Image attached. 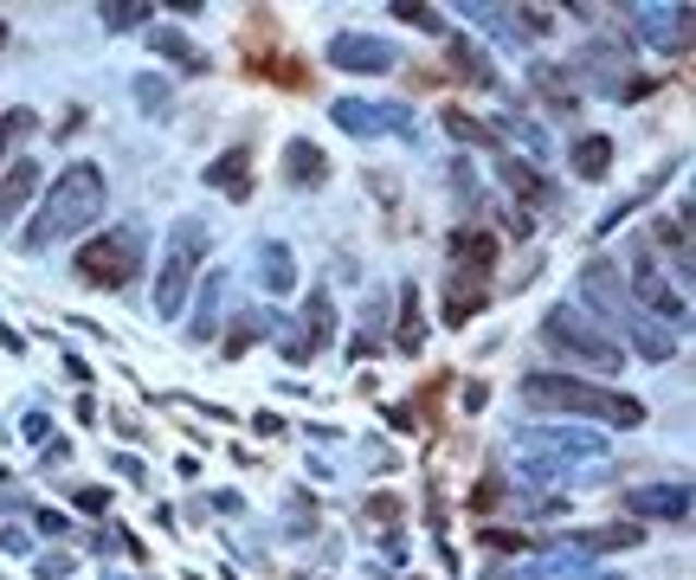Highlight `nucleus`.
Instances as JSON below:
<instances>
[{
  "label": "nucleus",
  "mask_w": 696,
  "mask_h": 580,
  "mask_svg": "<svg viewBox=\"0 0 696 580\" xmlns=\"http://www.w3.org/2000/svg\"><path fill=\"white\" fill-rule=\"evenodd\" d=\"M207 252V232L201 226H181L175 232V252H168V271H161V290H155V310L161 316H175L181 310V297H188V265Z\"/></svg>",
  "instance_id": "nucleus-4"
},
{
  "label": "nucleus",
  "mask_w": 696,
  "mask_h": 580,
  "mask_svg": "<svg viewBox=\"0 0 696 580\" xmlns=\"http://www.w3.org/2000/svg\"><path fill=\"white\" fill-rule=\"evenodd\" d=\"M136 265H142L136 232H97V239L77 252V271H84L91 285H104V290H123L130 278H136Z\"/></svg>",
  "instance_id": "nucleus-3"
},
{
  "label": "nucleus",
  "mask_w": 696,
  "mask_h": 580,
  "mask_svg": "<svg viewBox=\"0 0 696 580\" xmlns=\"http://www.w3.org/2000/svg\"><path fill=\"white\" fill-rule=\"evenodd\" d=\"M549 342H561L567 355H580V362H593V367H620V349H613V342H600V336H593L574 310H555V316H549Z\"/></svg>",
  "instance_id": "nucleus-5"
},
{
  "label": "nucleus",
  "mask_w": 696,
  "mask_h": 580,
  "mask_svg": "<svg viewBox=\"0 0 696 580\" xmlns=\"http://www.w3.org/2000/svg\"><path fill=\"white\" fill-rule=\"evenodd\" d=\"M104 207V174L97 168H71L65 181L46 194V207L33 214L26 226V245H52V239H65V232H84L91 219Z\"/></svg>",
  "instance_id": "nucleus-1"
},
{
  "label": "nucleus",
  "mask_w": 696,
  "mask_h": 580,
  "mask_svg": "<svg viewBox=\"0 0 696 580\" xmlns=\"http://www.w3.org/2000/svg\"><path fill=\"white\" fill-rule=\"evenodd\" d=\"M607 155H613V148L600 143V136H593V143H580V148H574V168H580V174H600V168H607Z\"/></svg>",
  "instance_id": "nucleus-10"
},
{
  "label": "nucleus",
  "mask_w": 696,
  "mask_h": 580,
  "mask_svg": "<svg viewBox=\"0 0 696 580\" xmlns=\"http://www.w3.org/2000/svg\"><path fill=\"white\" fill-rule=\"evenodd\" d=\"M336 65H361V72H381L394 65V52L381 39H336Z\"/></svg>",
  "instance_id": "nucleus-6"
},
{
  "label": "nucleus",
  "mask_w": 696,
  "mask_h": 580,
  "mask_svg": "<svg viewBox=\"0 0 696 580\" xmlns=\"http://www.w3.org/2000/svg\"><path fill=\"white\" fill-rule=\"evenodd\" d=\"M265 271H272V290H290V265H284L278 245H265Z\"/></svg>",
  "instance_id": "nucleus-11"
},
{
  "label": "nucleus",
  "mask_w": 696,
  "mask_h": 580,
  "mask_svg": "<svg viewBox=\"0 0 696 580\" xmlns=\"http://www.w3.org/2000/svg\"><path fill=\"white\" fill-rule=\"evenodd\" d=\"M0 39H7V33H0Z\"/></svg>",
  "instance_id": "nucleus-12"
},
{
  "label": "nucleus",
  "mask_w": 696,
  "mask_h": 580,
  "mask_svg": "<svg viewBox=\"0 0 696 580\" xmlns=\"http://www.w3.org/2000/svg\"><path fill=\"white\" fill-rule=\"evenodd\" d=\"M33 188H39V168H26V161H20V168L7 174V188H0V214H20V201H26Z\"/></svg>",
  "instance_id": "nucleus-9"
},
{
  "label": "nucleus",
  "mask_w": 696,
  "mask_h": 580,
  "mask_svg": "<svg viewBox=\"0 0 696 580\" xmlns=\"http://www.w3.org/2000/svg\"><path fill=\"white\" fill-rule=\"evenodd\" d=\"M207 181H213V188H226V194H245V188H252V161H245V148L219 155V161L207 168Z\"/></svg>",
  "instance_id": "nucleus-7"
},
{
  "label": "nucleus",
  "mask_w": 696,
  "mask_h": 580,
  "mask_svg": "<svg viewBox=\"0 0 696 580\" xmlns=\"http://www.w3.org/2000/svg\"><path fill=\"white\" fill-rule=\"evenodd\" d=\"M523 387H529V400L574 407V413H600V420H620V426H638V420H645V407H638V400L600 394V387H580V380H549V374H536V380H523Z\"/></svg>",
  "instance_id": "nucleus-2"
},
{
  "label": "nucleus",
  "mask_w": 696,
  "mask_h": 580,
  "mask_svg": "<svg viewBox=\"0 0 696 580\" xmlns=\"http://www.w3.org/2000/svg\"><path fill=\"white\" fill-rule=\"evenodd\" d=\"M284 174H290V181H303V188H316V181H323V155H316L310 143H290V155H284Z\"/></svg>",
  "instance_id": "nucleus-8"
}]
</instances>
